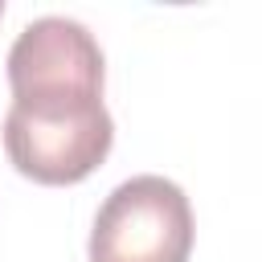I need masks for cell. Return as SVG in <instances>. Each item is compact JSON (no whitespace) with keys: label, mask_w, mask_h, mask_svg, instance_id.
<instances>
[{"label":"cell","mask_w":262,"mask_h":262,"mask_svg":"<svg viewBox=\"0 0 262 262\" xmlns=\"http://www.w3.org/2000/svg\"><path fill=\"white\" fill-rule=\"evenodd\" d=\"M4 151L37 184L86 180L115 143V119L102 94H29L4 115Z\"/></svg>","instance_id":"cell-1"},{"label":"cell","mask_w":262,"mask_h":262,"mask_svg":"<svg viewBox=\"0 0 262 262\" xmlns=\"http://www.w3.org/2000/svg\"><path fill=\"white\" fill-rule=\"evenodd\" d=\"M192 205L180 184L143 172L111 188L90 229V262H188Z\"/></svg>","instance_id":"cell-2"},{"label":"cell","mask_w":262,"mask_h":262,"mask_svg":"<svg viewBox=\"0 0 262 262\" xmlns=\"http://www.w3.org/2000/svg\"><path fill=\"white\" fill-rule=\"evenodd\" d=\"M12 98L29 94H102L106 66L94 33L70 16H37L8 49Z\"/></svg>","instance_id":"cell-3"},{"label":"cell","mask_w":262,"mask_h":262,"mask_svg":"<svg viewBox=\"0 0 262 262\" xmlns=\"http://www.w3.org/2000/svg\"><path fill=\"white\" fill-rule=\"evenodd\" d=\"M0 16H4V0H0Z\"/></svg>","instance_id":"cell-4"}]
</instances>
